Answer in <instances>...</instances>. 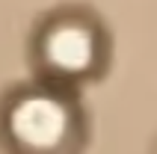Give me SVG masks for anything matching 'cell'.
<instances>
[{"mask_svg":"<svg viewBox=\"0 0 157 154\" xmlns=\"http://www.w3.org/2000/svg\"><path fill=\"white\" fill-rule=\"evenodd\" d=\"M6 139L15 154H74L80 113L53 86H30L6 107Z\"/></svg>","mask_w":157,"mask_h":154,"instance_id":"1","label":"cell"},{"mask_svg":"<svg viewBox=\"0 0 157 154\" xmlns=\"http://www.w3.org/2000/svg\"><path fill=\"white\" fill-rule=\"evenodd\" d=\"M104 56V36L86 15H53L36 36V60L53 80H83Z\"/></svg>","mask_w":157,"mask_h":154,"instance_id":"2","label":"cell"}]
</instances>
